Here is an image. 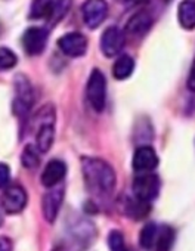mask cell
<instances>
[{
    "label": "cell",
    "instance_id": "cell-3",
    "mask_svg": "<svg viewBox=\"0 0 195 251\" xmlns=\"http://www.w3.org/2000/svg\"><path fill=\"white\" fill-rule=\"evenodd\" d=\"M86 96L90 106L96 112L104 111L107 103V80L101 70H93L90 73L86 87Z\"/></svg>",
    "mask_w": 195,
    "mask_h": 251
},
{
    "label": "cell",
    "instance_id": "cell-15",
    "mask_svg": "<svg viewBox=\"0 0 195 251\" xmlns=\"http://www.w3.org/2000/svg\"><path fill=\"white\" fill-rule=\"evenodd\" d=\"M177 20L182 28H195V2L194 0H182L177 8Z\"/></svg>",
    "mask_w": 195,
    "mask_h": 251
},
{
    "label": "cell",
    "instance_id": "cell-27",
    "mask_svg": "<svg viewBox=\"0 0 195 251\" xmlns=\"http://www.w3.org/2000/svg\"><path fill=\"white\" fill-rule=\"evenodd\" d=\"M127 5H132V6H138V5H144L146 3L148 0H126Z\"/></svg>",
    "mask_w": 195,
    "mask_h": 251
},
{
    "label": "cell",
    "instance_id": "cell-2",
    "mask_svg": "<svg viewBox=\"0 0 195 251\" xmlns=\"http://www.w3.org/2000/svg\"><path fill=\"white\" fill-rule=\"evenodd\" d=\"M55 108L52 103L45 105L36 117V145L40 152H48L55 141Z\"/></svg>",
    "mask_w": 195,
    "mask_h": 251
},
{
    "label": "cell",
    "instance_id": "cell-26",
    "mask_svg": "<svg viewBox=\"0 0 195 251\" xmlns=\"http://www.w3.org/2000/svg\"><path fill=\"white\" fill-rule=\"evenodd\" d=\"M0 251H12V242L6 236H0Z\"/></svg>",
    "mask_w": 195,
    "mask_h": 251
},
{
    "label": "cell",
    "instance_id": "cell-23",
    "mask_svg": "<svg viewBox=\"0 0 195 251\" xmlns=\"http://www.w3.org/2000/svg\"><path fill=\"white\" fill-rule=\"evenodd\" d=\"M17 65V55L8 48H0V71L11 70Z\"/></svg>",
    "mask_w": 195,
    "mask_h": 251
},
{
    "label": "cell",
    "instance_id": "cell-13",
    "mask_svg": "<svg viewBox=\"0 0 195 251\" xmlns=\"http://www.w3.org/2000/svg\"><path fill=\"white\" fill-rule=\"evenodd\" d=\"M67 175V166L61 160H52L48 163L42 173V185L45 188H53L62 182Z\"/></svg>",
    "mask_w": 195,
    "mask_h": 251
},
{
    "label": "cell",
    "instance_id": "cell-28",
    "mask_svg": "<svg viewBox=\"0 0 195 251\" xmlns=\"http://www.w3.org/2000/svg\"><path fill=\"white\" fill-rule=\"evenodd\" d=\"M53 251H62L61 248H56V250H53Z\"/></svg>",
    "mask_w": 195,
    "mask_h": 251
},
{
    "label": "cell",
    "instance_id": "cell-20",
    "mask_svg": "<svg viewBox=\"0 0 195 251\" xmlns=\"http://www.w3.org/2000/svg\"><path fill=\"white\" fill-rule=\"evenodd\" d=\"M157 233H158L157 225L152 223V222L146 223V225L141 229V233H139V245H141V248H144V250H151V248L154 247Z\"/></svg>",
    "mask_w": 195,
    "mask_h": 251
},
{
    "label": "cell",
    "instance_id": "cell-25",
    "mask_svg": "<svg viewBox=\"0 0 195 251\" xmlns=\"http://www.w3.org/2000/svg\"><path fill=\"white\" fill-rule=\"evenodd\" d=\"M186 84H188V89H189L191 92L195 93V61H194V64H192V67H191V71H189Z\"/></svg>",
    "mask_w": 195,
    "mask_h": 251
},
{
    "label": "cell",
    "instance_id": "cell-8",
    "mask_svg": "<svg viewBox=\"0 0 195 251\" xmlns=\"http://www.w3.org/2000/svg\"><path fill=\"white\" fill-rule=\"evenodd\" d=\"M58 48L67 56L78 58L87 50V39L81 33H67L58 40Z\"/></svg>",
    "mask_w": 195,
    "mask_h": 251
},
{
    "label": "cell",
    "instance_id": "cell-6",
    "mask_svg": "<svg viewBox=\"0 0 195 251\" xmlns=\"http://www.w3.org/2000/svg\"><path fill=\"white\" fill-rule=\"evenodd\" d=\"M124 43H126L124 31L120 30L119 27L113 25V27H108L102 33V37H101V50H102V53L107 58H113V56H117L123 50Z\"/></svg>",
    "mask_w": 195,
    "mask_h": 251
},
{
    "label": "cell",
    "instance_id": "cell-1",
    "mask_svg": "<svg viewBox=\"0 0 195 251\" xmlns=\"http://www.w3.org/2000/svg\"><path fill=\"white\" fill-rule=\"evenodd\" d=\"M81 173L86 188L92 195L98 198H108L113 195L117 177L110 163L96 157H83Z\"/></svg>",
    "mask_w": 195,
    "mask_h": 251
},
{
    "label": "cell",
    "instance_id": "cell-29",
    "mask_svg": "<svg viewBox=\"0 0 195 251\" xmlns=\"http://www.w3.org/2000/svg\"><path fill=\"white\" fill-rule=\"evenodd\" d=\"M0 225H2V217H0Z\"/></svg>",
    "mask_w": 195,
    "mask_h": 251
},
{
    "label": "cell",
    "instance_id": "cell-18",
    "mask_svg": "<svg viewBox=\"0 0 195 251\" xmlns=\"http://www.w3.org/2000/svg\"><path fill=\"white\" fill-rule=\"evenodd\" d=\"M55 11V0H34L30 8L31 20H43L53 14Z\"/></svg>",
    "mask_w": 195,
    "mask_h": 251
},
{
    "label": "cell",
    "instance_id": "cell-22",
    "mask_svg": "<svg viewBox=\"0 0 195 251\" xmlns=\"http://www.w3.org/2000/svg\"><path fill=\"white\" fill-rule=\"evenodd\" d=\"M108 247L111 251H129L124 236L120 230H113L108 236Z\"/></svg>",
    "mask_w": 195,
    "mask_h": 251
},
{
    "label": "cell",
    "instance_id": "cell-5",
    "mask_svg": "<svg viewBox=\"0 0 195 251\" xmlns=\"http://www.w3.org/2000/svg\"><path fill=\"white\" fill-rule=\"evenodd\" d=\"M107 15H108V5L105 0H86L81 6L83 23L90 30L99 27L105 21Z\"/></svg>",
    "mask_w": 195,
    "mask_h": 251
},
{
    "label": "cell",
    "instance_id": "cell-4",
    "mask_svg": "<svg viewBox=\"0 0 195 251\" xmlns=\"http://www.w3.org/2000/svg\"><path fill=\"white\" fill-rule=\"evenodd\" d=\"M160 188H161L160 179L152 173H141L139 176L135 177L132 185L133 197L145 202H151L152 200H155L160 194Z\"/></svg>",
    "mask_w": 195,
    "mask_h": 251
},
{
    "label": "cell",
    "instance_id": "cell-24",
    "mask_svg": "<svg viewBox=\"0 0 195 251\" xmlns=\"http://www.w3.org/2000/svg\"><path fill=\"white\" fill-rule=\"evenodd\" d=\"M9 176H11L9 167L6 164H0V189H3L8 185Z\"/></svg>",
    "mask_w": 195,
    "mask_h": 251
},
{
    "label": "cell",
    "instance_id": "cell-11",
    "mask_svg": "<svg viewBox=\"0 0 195 251\" xmlns=\"http://www.w3.org/2000/svg\"><path fill=\"white\" fill-rule=\"evenodd\" d=\"M46 43H48V31L43 28L31 27L24 33L23 45H24L25 52L31 56L40 55L45 50Z\"/></svg>",
    "mask_w": 195,
    "mask_h": 251
},
{
    "label": "cell",
    "instance_id": "cell-21",
    "mask_svg": "<svg viewBox=\"0 0 195 251\" xmlns=\"http://www.w3.org/2000/svg\"><path fill=\"white\" fill-rule=\"evenodd\" d=\"M21 163L25 169H36L39 164H40V158H39V154H37V150L33 147V145H27L23 151V155H21Z\"/></svg>",
    "mask_w": 195,
    "mask_h": 251
},
{
    "label": "cell",
    "instance_id": "cell-7",
    "mask_svg": "<svg viewBox=\"0 0 195 251\" xmlns=\"http://www.w3.org/2000/svg\"><path fill=\"white\" fill-rule=\"evenodd\" d=\"M15 90H17V98L14 102V111L17 115H25L30 111L34 100L33 87L25 77L20 75L15 81Z\"/></svg>",
    "mask_w": 195,
    "mask_h": 251
},
{
    "label": "cell",
    "instance_id": "cell-19",
    "mask_svg": "<svg viewBox=\"0 0 195 251\" xmlns=\"http://www.w3.org/2000/svg\"><path fill=\"white\" fill-rule=\"evenodd\" d=\"M174 242V230L170 226H163L155 238V251H170Z\"/></svg>",
    "mask_w": 195,
    "mask_h": 251
},
{
    "label": "cell",
    "instance_id": "cell-16",
    "mask_svg": "<svg viewBox=\"0 0 195 251\" xmlns=\"http://www.w3.org/2000/svg\"><path fill=\"white\" fill-rule=\"evenodd\" d=\"M149 202L141 201L136 197L135 198H126L124 200V205H123V211L133 220H141L144 219L148 213H149Z\"/></svg>",
    "mask_w": 195,
    "mask_h": 251
},
{
    "label": "cell",
    "instance_id": "cell-9",
    "mask_svg": "<svg viewBox=\"0 0 195 251\" xmlns=\"http://www.w3.org/2000/svg\"><path fill=\"white\" fill-rule=\"evenodd\" d=\"M27 205V192L20 185H12L5 189L2 195V207L9 214L23 211Z\"/></svg>",
    "mask_w": 195,
    "mask_h": 251
},
{
    "label": "cell",
    "instance_id": "cell-10",
    "mask_svg": "<svg viewBox=\"0 0 195 251\" xmlns=\"http://www.w3.org/2000/svg\"><path fill=\"white\" fill-rule=\"evenodd\" d=\"M50 191H48L45 195H43V200H42V211H43V216L45 219L49 222V223H53L59 214V208L62 205V201H64V188L62 186H53V188H49Z\"/></svg>",
    "mask_w": 195,
    "mask_h": 251
},
{
    "label": "cell",
    "instance_id": "cell-17",
    "mask_svg": "<svg viewBox=\"0 0 195 251\" xmlns=\"http://www.w3.org/2000/svg\"><path fill=\"white\" fill-rule=\"evenodd\" d=\"M135 70V61L129 55H122L113 65V75L117 80H126Z\"/></svg>",
    "mask_w": 195,
    "mask_h": 251
},
{
    "label": "cell",
    "instance_id": "cell-14",
    "mask_svg": "<svg viewBox=\"0 0 195 251\" xmlns=\"http://www.w3.org/2000/svg\"><path fill=\"white\" fill-rule=\"evenodd\" d=\"M152 25V17L148 12H138L135 14L126 24V33L135 37H141L145 33H148V30Z\"/></svg>",
    "mask_w": 195,
    "mask_h": 251
},
{
    "label": "cell",
    "instance_id": "cell-12",
    "mask_svg": "<svg viewBox=\"0 0 195 251\" xmlns=\"http://www.w3.org/2000/svg\"><path fill=\"white\" fill-rule=\"evenodd\" d=\"M133 170L136 173H149L158 166V155L151 147H139L133 155Z\"/></svg>",
    "mask_w": 195,
    "mask_h": 251
}]
</instances>
